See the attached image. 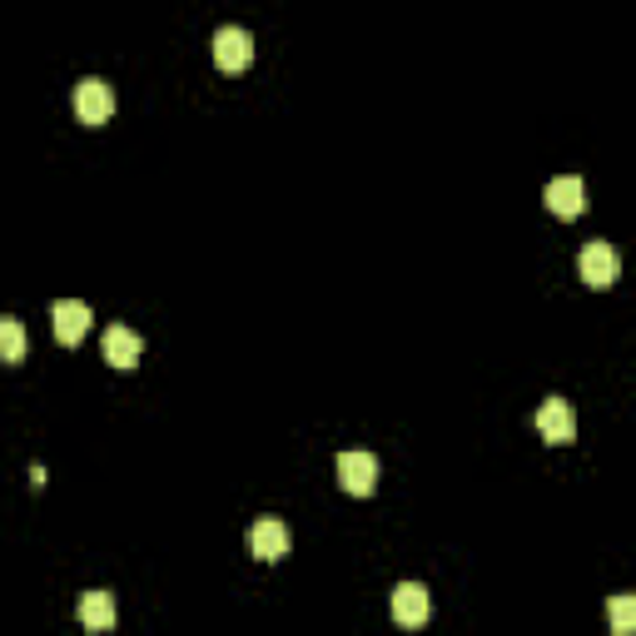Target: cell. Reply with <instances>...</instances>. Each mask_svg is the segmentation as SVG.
Returning a JSON list of instances; mask_svg holds the SVG:
<instances>
[{"label": "cell", "instance_id": "cell-1", "mask_svg": "<svg viewBox=\"0 0 636 636\" xmlns=\"http://www.w3.org/2000/svg\"><path fill=\"white\" fill-rule=\"evenodd\" d=\"M577 269H582L587 289H612L616 274H622V259H616V248L606 244V239H592V244L577 254Z\"/></svg>", "mask_w": 636, "mask_h": 636}, {"label": "cell", "instance_id": "cell-2", "mask_svg": "<svg viewBox=\"0 0 636 636\" xmlns=\"http://www.w3.org/2000/svg\"><path fill=\"white\" fill-rule=\"evenodd\" d=\"M248 60H254V35L239 31V25H224L215 35V66L239 76V70H248Z\"/></svg>", "mask_w": 636, "mask_h": 636}, {"label": "cell", "instance_id": "cell-3", "mask_svg": "<svg viewBox=\"0 0 636 636\" xmlns=\"http://www.w3.org/2000/svg\"><path fill=\"white\" fill-rule=\"evenodd\" d=\"M76 115H80V125H105V119L115 115V90H109L105 80H80L76 85Z\"/></svg>", "mask_w": 636, "mask_h": 636}, {"label": "cell", "instance_id": "cell-4", "mask_svg": "<svg viewBox=\"0 0 636 636\" xmlns=\"http://www.w3.org/2000/svg\"><path fill=\"white\" fill-rule=\"evenodd\" d=\"M537 432L547 442H557V448H567L571 438H577V413H571L567 398H547L537 408Z\"/></svg>", "mask_w": 636, "mask_h": 636}, {"label": "cell", "instance_id": "cell-5", "mask_svg": "<svg viewBox=\"0 0 636 636\" xmlns=\"http://www.w3.org/2000/svg\"><path fill=\"white\" fill-rule=\"evenodd\" d=\"M289 528H284L279 518H259L254 528H248V552L259 562H279V557H289Z\"/></svg>", "mask_w": 636, "mask_h": 636}, {"label": "cell", "instance_id": "cell-6", "mask_svg": "<svg viewBox=\"0 0 636 636\" xmlns=\"http://www.w3.org/2000/svg\"><path fill=\"white\" fill-rule=\"evenodd\" d=\"M542 199H547V209L557 219H577L587 209V184L577 180V174H557V180L547 184V195H542Z\"/></svg>", "mask_w": 636, "mask_h": 636}, {"label": "cell", "instance_id": "cell-7", "mask_svg": "<svg viewBox=\"0 0 636 636\" xmlns=\"http://www.w3.org/2000/svg\"><path fill=\"white\" fill-rule=\"evenodd\" d=\"M50 324H55V338L66 348H76L80 338L90 334V303H80V299H60L50 309Z\"/></svg>", "mask_w": 636, "mask_h": 636}, {"label": "cell", "instance_id": "cell-8", "mask_svg": "<svg viewBox=\"0 0 636 636\" xmlns=\"http://www.w3.org/2000/svg\"><path fill=\"white\" fill-rule=\"evenodd\" d=\"M338 483H344V493L368 497L378 487V458L373 453H344L338 458Z\"/></svg>", "mask_w": 636, "mask_h": 636}, {"label": "cell", "instance_id": "cell-9", "mask_svg": "<svg viewBox=\"0 0 636 636\" xmlns=\"http://www.w3.org/2000/svg\"><path fill=\"white\" fill-rule=\"evenodd\" d=\"M393 616H398V626H423V622H428V587H423V582H398V587H393Z\"/></svg>", "mask_w": 636, "mask_h": 636}, {"label": "cell", "instance_id": "cell-10", "mask_svg": "<svg viewBox=\"0 0 636 636\" xmlns=\"http://www.w3.org/2000/svg\"><path fill=\"white\" fill-rule=\"evenodd\" d=\"M140 334H135V328H105V363L109 368H135L140 363Z\"/></svg>", "mask_w": 636, "mask_h": 636}, {"label": "cell", "instance_id": "cell-11", "mask_svg": "<svg viewBox=\"0 0 636 636\" xmlns=\"http://www.w3.org/2000/svg\"><path fill=\"white\" fill-rule=\"evenodd\" d=\"M80 622H85L90 632L115 626V597H109V592H85V597H80Z\"/></svg>", "mask_w": 636, "mask_h": 636}, {"label": "cell", "instance_id": "cell-12", "mask_svg": "<svg viewBox=\"0 0 636 636\" xmlns=\"http://www.w3.org/2000/svg\"><path fill=\"white\" fill-rule=\"evenodd\" d=\"M606 622H612L616 636H636V597L632 592H616L606 602Z\"/></svg>", "mask_w": 636, "mask_h": 636}, {"label": "cell", "instance_id": "cell-13", "mask_svg": "<svg viewBox=\"0 0 636 636\" xmlns=\"http://www.w3.org/2000/svg\"><path fill=\"white\" fill-rule=\"evenodd\" d=\"M0 354H5V363H21V358H25V328H21V319H0Z\"/></svg>", "mask_w": 636, "mask_h": 636}]
</instances>
